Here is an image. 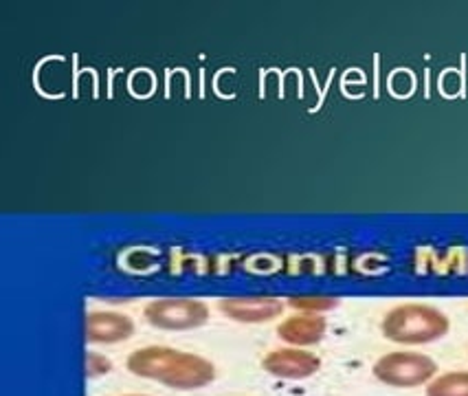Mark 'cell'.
<instances>
[{"label":"cell","instance_id":"ba28073f","mask_svg":"<svg viewBox=\"0 0 468 396\" xmlns=\"http://www.w3.org/2000/svg\"><path fill=\"white\" fill-rule=\"evenodd\" d=\"M277 335H280V339H284L286 344L313 346V344H317V341L324 339L325 319L319 317V315H314V313L295 315V317H288L286 322L280 324Z\"/></svg>","mask_w":468,"mask_h":396},{"label":"cell","instance_id":"3957f363","mask_svg":"<svg viewBox=\"0 0 468 396\" xmlns=\"http://www.w3.org/2000/svg\"><path fill=\"white\" fill-rule=\"evenodd\" d=\"M438 363L420 352H389L374 366V377L394 388H416L431 381Z\"/></svg>","mask_w":468,"mask_h":396},{"label":"cell","instance_id":"8fae6325","mask_svg":"<svg viewBox=\"0 0 468 396\" xmlns=\"http://www.w3.org/2000/svg\"><path fill=\"white\" fill-rule=\"evenodd\" d=\"M111 361H108L106 357L97 355V352H89V355H86V374H89V377H100V374L111 372Z\"/></svg>","mask_w":468,"mask_h":396},{"label":"cell","instance_id":"7c38bea8","mask_svg":"<svg viewBox=\"0 0 468 396\" xmlns=\"http://www.w3.org/2000/svg\"><path fill=\"white\" fill-rule=\"evenodd\" d=\"M128 396H137V394H128Z\"/></svg>","mask_w":468,"mask_h":396},{"label":"cell","instance_id":"277c9868","mask_svg":"<svg viewBox=\"0 0 468 396\" xmlns=\"http://www.w3.org/2000/svg\"><path fill=\"white\" fill-rule=\"evenodd\" d=\"M145 319L152 326L163 330H189L203 326L209 319V308L198 300L167 297V300L150 302L145 306Z\"/></svg>","mask_w":468,"mask_h":396},{"label":"cell","instance_id":"5b68a950","mask_svg":"<svg viewBox=\"0 0 468 396\" xmlns=\"http://www.w3.org/2000/svg\"><path fill=\"white\" fill-rule=\"evenodd\" d=\"M264 370L280 379H306L321 368L317 355L299 348H282L266 355Z\"/></svg>","mask_w":468,"mask_h":396},{"label":"cell","instance_id":"30bf717a","mask_svg":"<svg viewBox=\"0 0 468 396\" xmlns=\"http://www.w3.org/2000/svg\"><path fill=\"white\" fill-rule=\"evenodd\" d=\"M292 308L302 313H324V311H332V308L339 306V300L336 297H325V295H299V297H291L288 300Z\"/></svg>","mask_w":468,"mask_h":396},{"label":"cell","instance_id":"9c48e42d","mask_svg":"<svg viewBox=\"0 0 468 396\" xmlns=\"http://www.w3.org/2000/svg\"><path fill=\"white\" fill-rule=\"evenodd\" d=\"M427 396H468V372H449L433 379Z\"/></svg>","mask_w":468,"mask_h":396},{"label":"cell","instance_id":"52a82bcc","mask_svg":"<svg viewBox=\"0 0 468 396\" xmlns=\"http://www.w3.org/2000/svg\"><path fill=\"white\" fill-rule=\"evenodd\" d=\"M133 319L114 311H92L86 315V339L95 344H114L133 337Z\"/></svg>","mask_w":468,"mask_h":396},{"label":"cell","instance_id":"7a4b0ae2","mask_svg":"<svg viewBox=\"0 0 468 396\" xmlns=\"http://www.w3.org/2000/svg\"><path fill=\"white\" fill-rule=\"evenodd\" d=\"M449 317L427 304H402L383 319V335L396 344H429L449 333Z\"/></svg>","mask_w":468,"mask_h":396},{"label":"cell","instance_id":"6da1fadb","mask_svg":"<svg viewBox=\"0 0 468 396\" xmlns=\"http://www.w3.org/2000/svg\"><path fill=\"white\" fill-rule=\"evenodd\" d=\"M128 370L176 390L205 388L216 377L214 366L203 357L163 346L134 350L128 357Z\"/></svg>","mask_w":468,"mask_h":396},{"label":"cell","instance_id":"8992f818","mask_svg":"<svg viewBox=\"0 0 468 396\" xmlns=\"http://www.w3.org/2000/svg\"><path fill=\"white\" fill-rule=\"evenodd\" d=\"M220 308L227 317L236 319V322L260 324L280 317L284 304L275 297H229L220 302Z\"/></svg>","mask_w":468,"mask_h":396}]
</instances>
